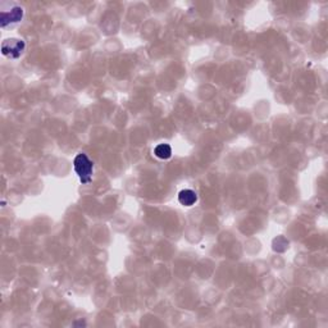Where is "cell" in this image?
Wrapping results in <instances>:
<instances>
[{
    "label": "cell",
    "instance_id": "6da1fadb",
    "mask_svg": "<svg viewBox=\"0 0 328 328\" xmlns=\"http://www.w3.org/2000/svg\"><path fill=\"white\" fill-rule=\"evenodd\" d=\"M73 167L74 172L77 173L78 178L83 185L91 182L92 178V169H94V164L91 160L89 159V157L86 154H77V157L74 158L73 160Z\"/></svg>",
    "mask_w": 328,
    "mask_h": 328
},
{
    "label": "cell",
    "instance_id": "7a4b0ae2",
    "mask_svg": "<svg viewBox=\"0 0 328 328\" xmlns=\"http://www.w3.org/2000/svg\"><path fill=\"white\" fill-rule=\"evenodd\" d=\"M25 50V41L18 39H7L2 43V54L11 59H17Z\"/></svg>",
    "mask_w": 328,
    "mask_h": 328
},
{
    "label": "cell",
    "instance_id": "3957f363",
    "mask_svg": "<svg viewBox=\"0 0 328 328\" xmlns=\"http://www.w3.org/2000/svg\"><path fill=\"white\" fill-rule=\"evenodd\" d=\"M23 17V9L21 7H15L11 12H2L0 15V26L6 27L9 23L20 22Z\"/></svg>",
    "mask_w": 328,
    "mask_h": 328
},
{
    "label": "cell",
    "instance_id": "277c9868",
    "mask_svg": "<svg viewBox=\"0 0 328 328\" xmlns=\"http://www.w3.org/2000/svg\"><path fill=\"white\" fill-rule=\"evenodd\" d=\"M178 201L180 204L185 206H192L197 201V195L196 192L190 190V188H186V190H182L178 194Z\"/></svg>",
    "mask_w": 328,
    "mask_h": 328
},
{
    "label": "cell",
    "instance_id": "5b68a950",
    "mask_svg": "<svg viewBox=\"0 0 328 328\" xmlns=\"http://www.w3.org/2000/svg\"><path fill=\"white\" fill-rule=\"evenodd\" d=\"M154 155L159 159H169L172 155V148L168 144H159L154 149Z\"/></svg>",
    "mask_w": 328,
    "mask_h": 328
}]
</instances>
